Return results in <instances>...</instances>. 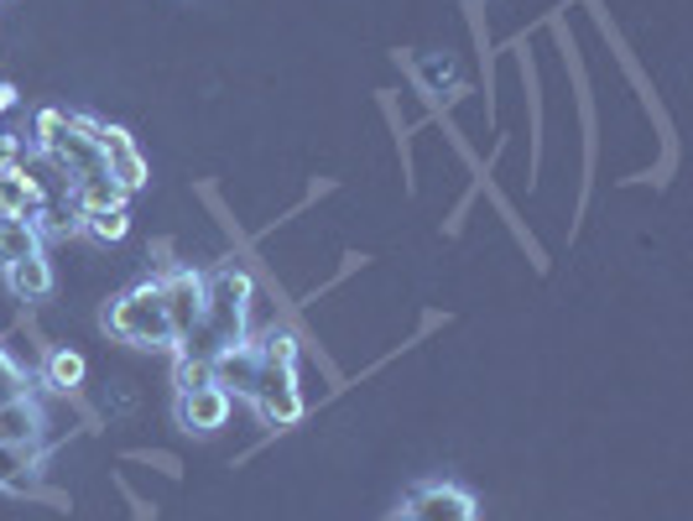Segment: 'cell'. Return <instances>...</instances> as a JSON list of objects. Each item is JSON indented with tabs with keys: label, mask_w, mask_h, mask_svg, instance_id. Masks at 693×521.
Masks as SVG:
<instances>
[{
	"label": "cell",
	"mask_w": 693,
	"mask_h": 521,
	"mask_svg": "<svg viewBox=\"0 0 693 521\" xmlns=\"http://www.w3.org/2000/svg\"><path fill=\"white\" fill-rule=\"evenodd\" d=\"M251 303H256V282H251V271H240V266H219V271H209V287H204V324H198L189 344H183V350H172V355L215 360L219 350L240 344V339H245Z\"/></svg>",
	"instance_id": "1"
},
{
	"label": "cell",
	"mask_w": 693,
	"mask_h": 521,
	"mask_svg": "<svg viewBox=\"0 0 693 521\" xmlns=\"http://www.w3.org/2000/svg\"><path fill=\"white\" fill-rule=\"evenodd\" d=\"M99 324L110 339L131 344V350H168L172 355V329H168V308H162V292H157V277L125 287L120 298L105 303Z\"/></svg>",
	"instance_id": "2"
},
{
	"label": "cell",
	"mask_w": 693,
	"mask_h": 521,
	"mask_svg": "<svg viewBox=\"0 0 693 521\" xmlns=\"http://www.w3.org/2000/svg\"><path fill=\"white\" fill-rule=\"evenodd\" d=\"M204 287H209V277L193 271V266H168V271H157V292H162V308H168L172 350H183L193 339V329L204 324Z\"/></svg>",
	"instance_id": "3"
},
{
	"label": "cell",
	"mask_w": 693,
	"mask_h": 521,
	"mask_svg": "<svg viewBox=\"0 0 693 521\" xmlns=\"http://www.w3.org/2000/svg\"><path fill=\"white\" fill-rule=\"evenodd\" d=\"M251 407H256L262 423H271V427L303 423L308 402H303V391H297V371H292V365H262V371H256V386H251Z\"/></svg>",
	"instance_id": "4"
},
{
	"label": "cell",
	"mask_w": 693,
	"mask_h": 521,
	"mask_svg": "<svg viewBox=\"0 0 693 521\" xmlns=\"http://www.w3.org/2000/svg\"><path fill=\"white\" fill-rule=\"evenodd\" d=\"M95 146H99V157H105V167H110V178H115V183L131 193V198H136L146 183H151V167H146L142 146H136V136H131L125 125H115V120H99Z\"/></svg>",
	"instance_id": "5"
},
{
	"label": "cell",
	"mask_w": 693,
	"mask_h": 521,
	"mask_svg": "<svg viewBox=\"0 0 693 521\" xmlns=\"http://www.w3.org/2000/svg\"><path fill=\"white\" fill-rule=\"evenodd\" d=\"M402 506L417 521H475V496H470L464 485H449V480H428V485H417Z\"/></svg>",
	"instance_id": "6"
},
{
	"label": "cell",
	"mask_w": 693,
	"mask_h": 521,
	"mask_svg": "<svg viewBox=\"0 0 693 521\" xmlns=\"http://www.w3.org/2000/svg\"><path fill=\"white\" fill-rule=\"evenodd\" d=\"M230 412H235V397H224L215 380L209 386H198V391H178V427H189V433H219V427L230 423Z\"/></svg>",
	"instance_id": "7"
},
{
	"label": "cell",
	"mask_w": 693,
	"mask_h": 521,
	"mask_svg": "<svg viewBox=\"0 0 693 521\" xmlns=\"http://www.w3.org/2000/svg\"><path fill=\"white\" fill-rule=\"evenodd\" d=\"M42 386L32 397H16V402L0 407V449H26V444H42V427H48V412H42Z\"/></svg>",
	"instance_id": "8"
},
{
	"label": "cell",
	"mask_w": 693,
	"mask_h": 521,
	"mask_svg": "<svg viewBox=\"0 0 693 521\" xmlns=\"http://www.w3.org/2000/svg\"><path fill=\"white\" fill-rule=\"evenodd\" d=\"M209 365H215V386L224 391V397L251 402V386H256V371H262V360H256V350H251V339H240V344H230V350H219Z\"/></svg>",
	"instance_id": "9"
},
{
	"label": "cell",
	"mask_w": 693,
	"mask_h": 521,
	"mask_svg": "<svg viewBox=\"0 0 693 521\" xmlns=\"http://www.w3.org/2000/svg\"><path fill=\"white\" fill-rule=\"evenodd\" d=\"M84 376H89V360L78 355L73 344H52L48 360H42V391L48 397H69V391L84 386Z\"/></svg>",
	"instance_id": "10"
},
{
	"label": "cell",
	"mask_w": 693,
	"mask_h": 521,
	"mask_svg": "<svg viewBox=\"0 0 693 521\" xmlns=\"http://www.w3.org/2000/svg\"><path fill=\"white\" fill-rule=\"evenodd\" d=\"M5 282H11V292H16L22 303H48V298H52V287H58L48 251H37V256L16 260V266H5Z\"/></svg>",
	"instance_id": "11"
},
{
	"label": "cell",
	"mask_w": 693,
	"mask_h": 521,
	"mask_svg": "<svg viewBox=\"0 0 693 521\" xmlns=\"http://www.w3.org/2000/svg\"><path fill=\"white\" fill-rule=\"evenodd\" d=\"M48 240L32 230V219H0V271L5 266H16V260H26V256H37Z\"/></svg>",
	"instance_id": "12"
},
{
	"label": "cell",
	"mask_w": 693,
	"mask_h": 521,
	"mask_svg": "<svg viewBox=\"0 0 693 521\" xmlns=\"http://www.w3.org/2000/svg\"><path fill=\"white\" fill-rule=\"evenodd\" d=\"M73 204L84 214H110V209H131V193L120 189L115 178H89L73 189Z\"/></svg>",
	"instance_id": "13"
},
{
	"label": "cell",
	"mask_w": 693,
	"mask_h": 521,
	"mask_svg": "<svg viewBox=\"0 0 693 521\" xmlns=\"http://www.w3.org/2000/svg\"><path fill=\"white\" fill-rule=\"evenodd\" d=\"M251 350H256L262 365H292V371H297V355H303V350H297V339H292L288 329H277V324L256 334V339H251Z\"/></svg>",
	"instance_id": "14"
},
{
	"label": "cell",
	"mask_w": 693,
	"mask_h": 521,
	"mask_svg": "<svg viewBox=\"0 0 693 521\" xmlns=\"http://www.w3.org/2000/svg\"><path fill=\"white\" fill-rule=\"evenodd\" d=\"M84 235L99 245H120L131 235V209H110V214H84Z\"/></svg>",
	"instance_id": "15"
},
{
	"label": "cell",
	"mask_w": 693,
	"mask_h": 521,
	"mask_svg": "<svg viewBox=\"0 0 693 521\" xmlns=\"http://www.w3.org/2000/svg\"><path fill=\"white\" fill-rule=\"evenodd\" d=\"M37 459H42V444H26V449H0V485H5V490H22V485H26L22 470H32Z\"/></svg>",
	"instance_id": "16"
},
{
	"label": "cell",
	"mask_w": 693,
	"mask_h": 521,
	"mask_svg": "<svg viewBox=\"0 0 693 521\" xmlns=\"http://www.w3.org/2000/svg\"><path fill=\"white\" fill-rule=\"evenodd\" d=\"M215 380V365L204 355H172V386L178 391H198V386H209Z\"/></svg>",
	"instance_id": "17"
},
{
	"label": "cell",
	"mask_w": 693,
	"mask_h": 521,
	"mask_svg": "<svg viewBox=\"0 0 693 521\" xmlns=\"http://www.w3.org/2000/svg\"><path fill=\"white\" fill-rule=\"evenodd\" d=\"M32 391H37V386L26 380V371L11 355H5V350H0V407L16 402V397H32Z\"/></svg>",
	"instance_id": "18"
},
{
	"label": "cell",
	"mask_w": 693,
	"mask_h": 521,
	"mask_svg": "<svg viewBox=\"0 0 693 521\" xmlns=\"http://www.w3.org/2000/svg\"><path fill=\"white\" fill-rule=\"evenodd\" d=\"M16 110V84H0V116Z\"/></svg>",
	"instance_id": "19"
},
{
	"label": "cell",
	"mask_w": 693,
	"mask_h": 521,
	"mask_svg": "<svg viewBox=\"0 0 693 521\" xmlns=\"http://www.w3.org/2000/svg\"><path fill=\"white\" fill-rule=\"evenodd\" d=\"M386 521H417V517H412V511H406V506H402V511H391V517H386Z\"/></svg>",
	"instance_id": "20"
}]
</instances>
